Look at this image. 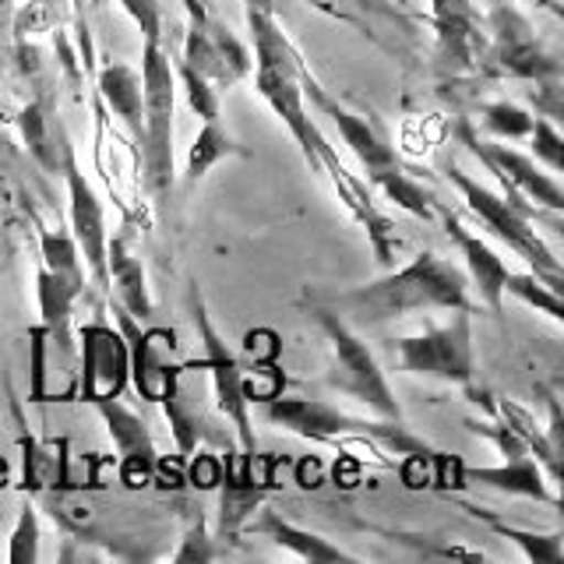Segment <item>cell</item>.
I'll use <instances>...</instances> for the list:
<instances>
[{
    "instance_id": "1",
    "label": "cell",
    "mask_w": 564,
    "mask_h": 564,
    "mask_svg": "<svg viewBox=\"0 0 564 564\" xmlns=\"http://www.w3.org/2000/svg\"><path fill=\"white\" fill-rule=\"evenodd\" d=\"M325 304L346 325H381L416 311H473L466 272L434 251H423L405 269L388 272L367 286L346 290Z\"/></svg>"
},
{
    "instance_id": "2",
    "label": "cell",
    "mask_w": 564,
    "mask_h": 564,
    "mask_svg": "<svg viewBox=\"0 0 564 564\" xmlns=\"http://www.w3.org/2000/svg\"><path fill=\"white\" fill-rule=\"evenodd\" d=\"M247 25L254 32V67H258V93L282 117V123L296 138L304 159L322 170V145L325 134L314 128L311 113L304 110V85H300V57L286 35L279 32L272 11L247 8Z\"/></svg>"
},
{
    "instance_id": "3",
    "label": "cell",
    "mask_w": 564,
    "mask_h": 564,
    "mask_svg": "<svg viewBox=\"0 0 564 564\" xmlns=\"http://www.w3.org/2000/svg\"><path fill=\"white\" fill-rule=\"evenodd\" d=\"M264 416H269L275 427H286L296 437L317 441V445H328V441H343L346 437H370L378 445L392 448L395 455H420V458H434L437 452L423 445L420 437H413L402 427V420H360L343 413L339 405L322 402V399H264Z\"/></svg>"
},
{
    "instance_id": "4",
    "label": "cell",
    "mask_w": 564,
    "mask_h": 564,
    "mask_svg": "<svg viewBox=\"0 0 564 564\" xmlns=\"http://www.w3.org/2000/svg\"><path fill=\"white\" fill-rule=\"evenodd\" d=\"M311 314L332 346V364H328L325 384L349 399L364 402L367 410H375L381 420H402V405L392 392V384H388L384 370L375 360V352L367 349V343H360V335L352 332V325H346L325 300H311Z\"/></svg>"
},
{
    "instance_id": "5",
    "label": "cell",
    "mask_w": 564,
    "mask_h": 564,
    "mask_svg": "<svg viewBox=\"0 0 564 564\" xmlns=\"http://www.w3.org/2000/svg\"><path fill=\"white\" fill-rule=\"evenodd\" d=\"M141 159L152 194H170L173 187V110H176V75L163 43L145 40L141 46Z\"/></svg>"
},
{
    "instance_id": "6",
    "label": "cell",
    "mask_w": 564,
    "mask_h": 564,
    "mask_svg": "<svg viewBox=\"0 0 564 564\" xmlns=\"http://www.w3.org/2000/svg\"><path fill=\"white\" fill-rule=\"evenodd\" d=\"M445 176L458 187V194H463L466 208L473 212L476 219H480L494 237H498L501 243H508L511 251H516L529 269H533V275H540L546 286L561 290L564 282V272H561V258L546 247V240L540 237V229L533 226V219H525L519 208H511L501 194H494L487 187H480L473 181V176H466L458 166H445Z\"/></svg>"
},
{
    "instance_id": "7",
    "label": "cell",
    "mask_w": 564,
    "mask_h": 564,
    "mask_svg": "<svg viewBox=\"0 0 564 564\" xmlns=\"http://www.w3.org/2000/svg\"><path fill=\"white\" fill-rule=\"evenodd\" d=\"M191 311H194V325H198L202 343H205V357L194 360L191 367H202V370H208V375H212V388H216L219 413L229 423H234L240 452L254 458L258 455V437H254V423H251V399H247L243 370H240V360L223 343V335L216 332V325L208 322V311H205L198 282H191Z\"/></svg>"
},
{
    "instance_id": "8",
    "label": "cell",
    "mask_w": 564,
    "mask_h": 564,
    "mask_svg": "<svg viewBox=\"0 0 564 564\" xmlns=\"http://www.w3.org/2000/svg\"><path fill=\"white\" fill-rule=\"evenodd\" d=\"M473 311H455L448 325L427 328L420 335H405L395 339V357L399 370L405 375H423V378H441L469 388L476 378V360H473Z\"/></svg>"
},
{
    "instance_id": "9",
    "label": "cell",
    "mask_w": 564,
    "mask_h": 564,
    "mask_svg": "<svg viewBox=\"0 0 564 564\" xmlns=\"http://www.w3.org/2000/svg\"><path fill=\"white\" fill-rule=\"evenodd\" d=\"M490 32L494 43L487 53V67L494 75L519 78V82H546L561 78V61L554 53H546L543 43L536 40L533 25L508 4H498L490 14Z\"/></svg>"
},
{
    "instance_id": "10",
    "label": "cell",
    "mask_w": 564,
    "mask_h": 564,
    "mask_svg": "<svg viewBox=\"0 0 564 564\" xmlns=\"http://www.w3.org/2000/svg\"><path fill=\"white\" fill-rule=\"evenodd\" d=\"M455 134L494 176H498L501 187H516L522 198H529V202L546 208V212H561L564 208V187L557 184L554 173L540 170V163L533 155L516 152L508 145H498V141H490V138H480L469 120H458Z\"/></svg>"
},
{
    "instance_id": "11",
    "label": "cell",
    "mask_w": 564,
    "mask_h": 564,
    "mask_svg": "<svg viewBox=\"0 0 564 564\" xmlns=\"http://www.w3.org/2000/svg\"><path fill=\"white\" fill-rule=\"evenodd\" d=\"M61 176L67 181V208H70V237L78 243V254L93 272L99 290H110V275H106V216H102V202L93 191V184L85 181V173L78 170L75 149H67L64 155V170Z\"/></svg>"
},
{
    "instance_id": "12",
    "label": "cell",
    "mask_w": 564,
    "mask_h": 564,
    "mask_svg": "<svg viewBox=\"0 0 564 564\" xmlns=\"http://www.w3.org/2000/svg\"><path fill=\"white\" fill-rule=\"evenodd\" d=\"M78 360H82V399L85 402H102L117 399L123 384L131 378V357H128V339L110 325H85L78 332Z\"/></svg>"
},
{
    "instance_id": "13",
    "label": "cell",
    "mask_w": 564,
    "mask_h": 564,
    "mask_svg": "<svg viewBox=\"0 0 564 564\" xmlns=\"http://www.w3.org/2000/svg\"><path fill=\"white\" fill-rule=\"evenodd\" d=\"M117 311V325L120 335L128 339V357H131V381L138 388L141 399L149 402H163V395L170 392V384L176 381V367L170 364V352H173V335L170 332H145L141 328L138 317H131L120 304Z\"/></svg>"
},
{
    "instance_id": "14",
    "label": "cell",
    "mask_w": 564,
    "mask_h": 564,
    "mask_svg": "<svg viewBox=\"0 0 564 564\" xmlns=\"http://www.w3.org/2000/svg\"><path fill=\"white\" fill-rule=\"evenodd\" d=\"M269 494V476H261L258 469V455H229L223 463L219 476V522H216V536L223 543H237L243 533V525L251 522L258 511L261 498Z\"/></svg>"
},
{
    "instance_id": "15",
    "label": "cell",
    "mask_w": 564,
    "mask_h": 564,
    "mask_svg": "<svg viewBox=\"0 0 564 564\" xmlns=\"http://www.w3.org/2000/svg\"><path fill=\"white\" fill-rule=\"evenodd\" d=\"M106 431H110L113 445H117V455H120V473H123V484L128 487H145L155 473V463H159V452H155V441H152V431L149 423L141 420L134 410L117 399H102V402H93Z\"/></svg>"
},
{
    "instance_id": "16",
    "label": "cell",
    "mask_w": 564,
    "mask_h": 564,
    "mask_svg": "<svg viewBox=\"0 0 564 564\" xmlns=\"http://www.w3.org/2000/svg\"><path fill=\"white\" fill-rule=\"evenodd\" d=\"M300 85H304V96H311V99L317 102V110H322L325 117H332V123L339 128V134L346 138V145L352 149V155L360 159L367 173H378V170H388V166H395V163H399L395 149L388 145V141H384L375 128H370L367 117L349 113L346 106L335 102L322 85H317L314 78H307V70H304V67H300Z\"/></svg>"
},
{
    "instance_id": "17",
    "label": "cell",
    "mask_w": 564,
    "mask_h": 564,
    "mask_svg": "<svg viewBox=\"0 0 564 564\" xmlns=\"http://www.w3.org/2000/svg\"><path fill=\"white\" fill-rule=\"evenodd\" d=\"M85 293V275H61L40 269L35 275V300H40V332L43 339L70 364L75 360V332H70V307Z\"/></svg>"
},
{
    "instance_id": "18",
    "label": "cell",
    "mask_w": 564,
    "mask_h": 564,
    "mask_svg": "<svg viewBox=\"0 0 564 564\" xmlns=\"http://www.w3.org/2000/svg\"><path fill=\"white\" fill-rule=\"evenodd\" d=\"M437 219L445 223V229H448V237L458 243V251H463V258H466V279L476 286V293H480V300L484 304L494 311V314H501V300H505V279H508V264L490 251V247L476 237V234H469V229L463 226V219L455 216L452 208H445L437 202Z\"/></svg>"
},
{
    "instance_id": "19",
    "label": "cell",
    "mask_w": 564,
    "mask_h": 564,
    "mask_svg": "<svg viewBox=\"0 0 564 564\" xmlns=\"http://www.w3.org/2000/svg\"><path fill=\"white\" fill-rule=\"evenodd\" d=\"M463 484H480L494 487L505 494H516V498H529L540 505H561L554 484H546V476L540 469L536 458H505L501 466H463Z\"/></svg>"
},
{
    "instance_id": "20",
    "label": "cell",
    "mask_w": 564,
    "mask_h": 564,
    "mask_svg": "<svg viewBox=\"0 0 564 564\" xmlns=\"http://www.w3.org/2000/svg\"><path fill=\"white\" fill-rule=\"evenodd\" d=\"M18 131H22L25 149L32 152V159L40 163L46 173H61L64 170V155L70 149V138L64 131L61 117L53 113L50 99H32L29 106L18 110Z\"/></svg>"
},
{
    "instance_id": "21",
    "label": "cell",
    "mask_w": 564,
    "mask_h": 564,
    "mask_svg": "<svg viewBox=\"0 0 564 564\" xmlns=\"http://www.w3.org/2000/svg\"><path fill=\"white\" fill-rule=\"evenodd\" d=\"M247 525H251L258 536H269L275 546H286L293 557L307 561V564H352L357 561V554L343 551V546H335L332 540L311 533V529L293 525L290 519H282L279 511H261L258 519L251 516Z\"/></svg>"
},
{
    "instance_id": "22",
    "label": "cell",
    "mask_w": 564,
    "mask_h": 564,
    "mask_svg": "<svg viewBox=\"0 0 564 564\" xmlns=\"http://www.w3.org/2000/svg\"><path fill=\"white\" fill-rule=\"evenodd\" d=\"M106 275H110V286L117 290V304L138 322H145L152 314V296L145 286V269L134 258L128 237L106 240Z\"/></svg>"
},
{
    "instance_id": "23",
    "label": "cell",
    "mask_w": 564,
    "mask_h": 564,
    "mask_svg": "<svg viewBox=\"0 0 564 564\" xmlns=\"http://www.w3.org/2000/svg\"><path fill=\"white\" fill-rule=\"evenodd\" d=\"M166 405V420H170V434L176 441V452L181 458H191V452L202 445V441H212V445H226L229 448V434L212 427V420H205V413L187 399V392L181 388V378L170 384V392L163 395Z\"/></svg>"
},
{
    "instance_id": "24",
    "label": "cell",
    "mask_w": 564,
    "mask_h": 564,
    "mask_svg": "<svg viewBox=\"0 0 564 564\" xmlns=\"http://www.w3.org/2000/svg\"><path fill=\"white\" fill-rule=\"evenodd\" d=\"M99 96L106 106L128 123V131L141 145V75L128 64H106L99 70Z\"/></svg>"
},
{
    "instance_id": "25",
    "label": "cell",
    "mask_w": 564,
    "mask_h": 564,
    "mask_svg": "<svg viewBox=\"0 0 564 564\" xmlns=\"http://www.w3.org/2000/svg\"><path fill=\"white\" fill-rule=\"evenodd\" d=\"M370 181H375L388 198H392L399 208H405L410 216L423 219V223H434L437 219V198L431 191H423V184H416L410 173H405L399 163L388 166V170H378V173H367Z\"/></svg>"
},
{
    "instance_id": "26",
    "label": "cell",
    "mask_w": 564,
    "mask_h": 564,
    "mask_svg": "<svg viewBox=\"0 0 564 564\" xmlns=\"http://www.w3.org/2000/svg\"><path fill=\"white\" fill-rule=\"evenodd\" d=\"M229 155H243V149L226 134V128L219 120H202V131L187 152V170H184L187 184H198L212 166L223 163V159H229Z\"/></svg>"
},
{
    "instance_id": "27",
    "label": "cell",
    "mask_w": 564,
    "mask_h": 564,
    "mask_svg": "<svg viewBox=\"0 0 564 564\" xmlns=\"http://www.w3.org/2000/svg\"><path fill=\"white\" fill-rule=\"evenodd\" d=\"M466 511H473L476 519H484L494 533L498 536H505V540H511V543H519L522 546V554H525V561H536V564H561L564 561V546H561V533H529V529H516V525H505V522H498V519H490V511H484V508H473V505H466Z\"/></svg>"
},
{
    "instance_id": "28",
    "label": "cell",
    "mask_w": 564,
    "mask_h": 564,
    "mask_svg": "<svg viewBox=\"0 0 564 564\" xmlns=\"http://www.w3.org/2000/svg\"><path fill=\"white\" fill-rule=\"evenodd\" d=\"M505 293L519 296L522 304L536 307L540 314L554 317V322H564V300H561V290L546 286V282L533 272H508L505 279Z\"/></svg>"
},
{
    "instance_id": "29",
    "label": "cell",
    "mask_w": 564,
    "mask_h": 564,
    "mask_svg": "<svg viewBox=\"0 0 564 564\" xmlns=\"http://www.w3.org/2000/svg\"><path fill=\"white\" fill-rule=\"evenodd\" d=\"M533 113L522 110V106L516 102H490L484 106V113H480V123H484V131L490 138H501V141H519V138H529V131H533Z\"/></svg>"
},
{
    "instance_id": "30",
    "label": "cell",
    "mask_w": 564,
    "mask_h": 564,
    "mask_svg": "<svg viewBox=\"0 0 564 564\" xmlns=\"http://www.w3.org/2000/svg\"><path fill=\"white\" fill-rule=\"evenodd\" d=\"M40 254H43V269H50V272L85 275L78 243L70 234H64V229H43V234H40Z\"/></svg>"
},
{
    "instance_id": "31",
    "label": "cell",
    "mask_w": 564,
    "mask_h": 564,
    "mask_svg": "<svg viewBox=\"0 0 564 564\" xmlns=\"http://www.w3.org/2000/svg\"><path fill=\"white\" fill-rule=\"evenodd\" d=\"M226 557V551H219L216 540L208 536V525H205V516H202V508H198V516H194L184 529V540L181 546L170 554L173 564H212V561H219Z\"/></svg>"
},
{
    "instance_id": "32",
    "label": "cell",
    "mask_w": 564,
    "mask_h": 564,
    "mask_svg": "<svg viewBox=\"0 0 564 564\" xmlns=\"http://www.w3.org/2000/svg\"><path fill=\"white\" fill-rule=\"evenodd\" d=\"M8 561L11 564H32L40 561V511L32 501L18 508V522L8 540Z\"/></svg>"
},
{
    "instance_id": "33",
    "label": "cell",
    "mask_w": 564,
    "mask_h": 564,
    "mask_svg": "<svg viewBox=\"0 0 564 564\" xmlns=\"http://www.w3.org/2000/svg\"><path fill=\"white\" fill-rule=\"evenodd\" d=\"M205 29H208V40H212V46H216V53H219V64H223V75H226V82H237V78H243L247 70H251V53L243 50V43L237 40L234 32H229L226 25H219V22H205Z\"/></svg>"
},
{
    "instance_id": "34",
    "label": "cell",
    "mask_w": 564,
    "mask_h": 564,
    "mask_svg": "<svg viewBox=\"0 0 564 564\" xmlns=\"http://www.w3.org/2000/svg\"><path fill=\"white\" fill-rule=\"evenodd\" d=\"M529 145H533L536 163H543L551 173H564V138L557 134L554 120L536 117L533 131H529Z\"/></svg>"
},
{
    "instance_id": "35",
    "label": "cell",
    "mask_w": 564,
    "mask_h": 564,
    "mask_svg": "<svg viewBox=\"0 0 564 564\" xmlns=\"http://www.w3.org/2000/svg\"><path fill=\"white\" fill-rule=\"evenodd\" d=\"M399 543L413 546L416 557L423 561H484L480 551H466V546L455 543H441L437 536H420V533H395Z\"/></svg>"
},
{
    "instance_id": "36",
    "label": "cell",
    "mask_w": 564,
    "mask_h": 564,
    "mask_svg": "<svg viewBox=\"0 0 564 564\" xmlns=\"http://www.w3.org/2000/svg\"><path fill=\"white\" fill-rule=\"evenodd\" d=\"M181 78H184V88H187L191 110L198 113L202 120H219V88L212 85L205 75H198V70H191L184 64H181Z\"/></svg>"
},
{
    "instance_id": "37",
    "label": "cell",
    "mask_w": 564,
    "mask_h": 564,
    "mask_svg": "<svg viewBox=\"0 0 564 564\" xmlns=\"http://www.w3.org/2000/svg\"><path fill=\"white\" fill-rule=\"evenodd\" d=\"M469 431L490 437L494 445H498L505 452V458H522V455H533V448H529V441L516 431L508 427V423H469Z\"/></svg>"
},
{
    "instance_id": "38",
    "label": "cell",
    "mask_w": 564,
    "mask_h": 564,
    "mask_svg": "<svg viewBox=\"0 0 564 564\" xmlns=\"http://www.w3.org/2000/svg\"><path fill=\"white\" fill-rule=\"evenodd\" d=\"M120 8L131 14V22L145 40L163 43V8H159V0H120Z\"/></svg>"
},
{
    "instance_id": "39",
    "label": "cell",
    "mask_w": 564,
    "mask_h": 564,
    "mask_svg": "<svg viewBox=\"0 0 564 564\" xmlns=\"http://www.w3.org/2000/svg\"><path fill=\"white\" fill-rule=\"evenodd\" d=\"M219 476H223V463H219V458H212V455H198V463L191 466V484L202 487V490L216 487Z\"/></svg>"
},
{
    "instance_id": "40",
    "label": "cell",
    "mask_w": 564,
    "mask_h": 564,
    "mask_svg": "<svg viewBox=\"0 0 564 564\" xmlns=\"http://www.w3.org/2000/svg\"><path fill=\"white\" fill-rule=\"evenodd\" d=\"M11 22H14V0H0V43H4Z\"/></svg>"
},
{
    "instance_id": "41",
    "label": "cell",
    "mask_w": 564,
    "mask_h": 564,
    "mask_svg": "<svg viewBox=\"0 0 564 564\" xmlns=\"http://www.w3.org/2000/svg\"><path fill=\"white\" fill-rule=\"evenodd\" d=\"M247 8H258V11H272V0H243Z\"/></svg>"
},
{
    "instance_id": "42",
    "label": "cell",
    "mask_w": 564,
    "mask_h": 564,
    "mask_svg": "<svg viewBox=\"0 0 564 564\" xmlns=\"http://www.w3.org/2000/svg\"><path fill=\"white\" fill-rule=\"evenodd\" d=\"M357 8H364V11H375L378 8V0H352Z\"/></svg>"
},
{
    "instance_id": "43",
    "label": "cell",
    "mask_w": 564,
    "mask_h": 564,
    "mask_svg": "<svg viewBox=\"0 0 564 564\" xmlns=\"http://www.w3.org/2000/svg\"><path fill=\"white\" fill-rule=\"evenodd\" d=\"M43 4H61V0H43Z\"/></svg>"
}]
</instances>
